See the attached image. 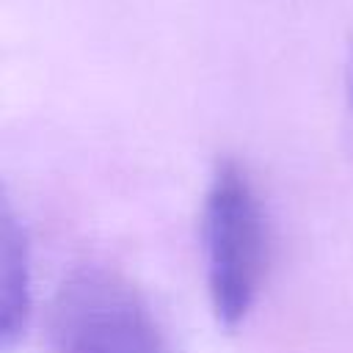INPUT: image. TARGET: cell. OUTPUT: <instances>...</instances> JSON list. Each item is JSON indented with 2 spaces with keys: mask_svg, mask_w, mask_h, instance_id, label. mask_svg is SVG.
Returning <instances> with one entry per match:
<instances>
[{
  "mask_svg": "<svg viewBox=\"0 0 353 353\" xmlns=\"http://www.w3.org/2000/svg\"><path fill=\"white\" fill-rule=\"evenodd\" d=\"M50 353H171L143 292L119 270H72L47 312Z\"/></svg>",
  "mask_w": 353,
  "mask_h": 353,
  "instance_id": "cell-2",
  "label": "cell"
},
{
  "mask_svg": "<svg viewBox=\"0 0 353 353\" xmlns=\"http://www.w3.org/2000/svg\"><path fill=\"white\" fill-rule=\"evenodd\" d=\"M207 292L215 320L237 328L268 276V223L259 196L237 160L218 163L201 215Z\"/></svg>",
  "mask_w": 353,
  "mask_h": 353,
  "instance_id": "cell-1",
  "label": "cell"
},
{
  "mask_svg": "<svg viewBox=\"0 0 353 353\" xmlns=\"http://www.w3.org/2000/svg\"><path fill=\"white\" fill-rule=\"evenodd\" d=\"M30 320V251L11 204L0 210V347L14 353Z\"/></svg>",
  "mask_w": 353,
  "mask_h": 353,
  "instance_id": "cell-3",
  "label": "cell"
},
{
  "mask_svg": "<svg viewBox=\"0 0 353 353\" xmlns=\"http://www.w3.org/2000/svg\"><path fill=\"white\" fill-rule=\"evenodd\" d=\"M347 94H350V110H353V47H350V69H347Z\"/></svg>",
  "mask_w": 353,
  "mask_h": 353,
  "instance_id": "cell-4",
  "label": "cell"
}]
</instances>
